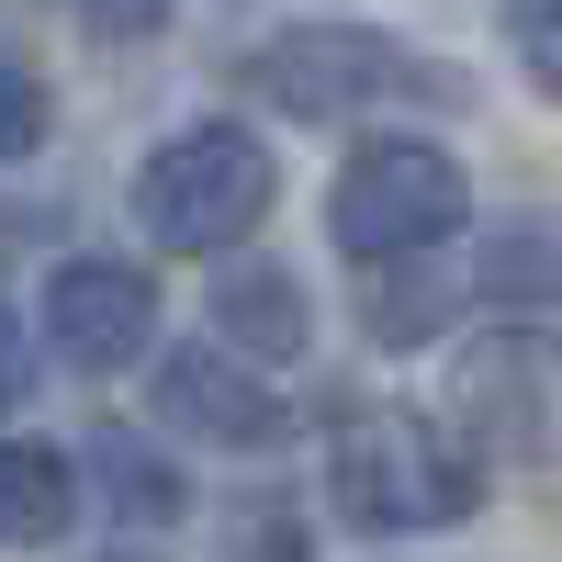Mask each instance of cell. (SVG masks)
<instances>
[{
	"instance_id": "11",
	"label": "cell",
	"mask_w": 562,
	"mask_h": 562,
	"mask_svg": "<svg viewBox=\"0 0 562 562\" xmlns=\"http://www.w3.org/2000/svg\"><path fill=\"white\" fill-rule=\"evenodd\" d=\"M45 124H57L45 79L12 57V45H0V169H12V158H34V147H45Z\"/></svg>"
},
{
	"instance_id": "4",
	"label": "cell",
	"mask_w": 562,
	"mask_h": 562,
	"mask_svg": "<svg viewBox=\"0 0 562 562\" xmlns=\"http://www.w3.org/2000/svg\"><path fill=\"white\" fill-rule=\"evenodd\" d=\"M461 214H473V180L439 135H360L338 192H326V237L360 270H383V259H428L439 237H461Z\"/></svg>"
},
{
	"instance_id": "9",
	"label": "cell",
	"mask_w": 562,
	"mask_h": 562,
	"mask_svg": "<svg viewBox=\"0 0 562 562\" xmlns=\"http://www.w3.org/2000/svg\"><path fill=\"white\" fill-rule=\"evenodd\" d=\"M461 315V281H439L428 259H383V281L360 293V326L383 349H416V338H439V326Z\"/></svg>"
},
{
	"instance_id": "16",
	"label": "cell",
	"mask_w": 562,
	"mask_h": 562,
	"mask_svg": "<svg viewBox=\"0 0 562 562\" xmlns=\"http://www.w3.org/2000/svg\"><path fill=\"white\" fill-rule=\"evenodd\" d=\"M102 562H158V551H102Z\"/></svg>"
},
{
	"instance_id": "5",
	"label": "cell",
	"mask_w": 562,
	"mask_h": 562,
	"mask_svg": "<svg viewBox=\"0 0 562 562\" xmlns=\"http://www.w3.org/2000/svg\"><path fill=\"white\" fill-rule=\"evenodd\" d=\"M34 315H45V349L68 371H135L158 338V281L135 259H57Z\"/></svg>"
},
{
	"instance_id": "1",
	"label": "cell",
	"mask_w": 562,
	"mask_h": 562,
	"mask_svg": "<svg viewBox=\"0 0 562 562\" xmlns=\"http://www.w3.org/2000/svg\"><path fill=\"white\" fill-rule=\"evenodd\" d=\"M326 495L360 540H428L484 506V461L416 405H338L326 428Z\"/></svg>"
},
{
	"instance_id": "8",
	"label": "cell",
	"mask_w": 562,
	"mask_h": 562,
	"mask_svg": "<svg viewBox=\"0 0 562 562\" xmlns=\"http://www.w3.org/2000/svg\"><path fill=\"white\" fill-rule=\"evenodd\" d=\"M79 518V461L45 439H0V551H45Z\"/></svg>"
},
{
	"instance_id": "3",
	"label": "cell",
	"mask_w": 562,
	"mask_h": 562,
	"mask_svg": "<svg viewBox=\"0 0 562 562\" xmlns=\"http://www.w3.org/2000/svg\"><path fill=\"white\" fill-rule=\"evenodd\" d=\"M237 90L270 102L281 124H349V113H371V102H416V90H428V102H461L450 68H428L416 45L371 34V23H293V34L248 45V57H237Z\"/></svg>"
},
{
	"instance_id": "7",
	"label": "cell",
	"mask_w": 562,
	"mask_h": 562,
	"mask_svg": "<svg viewBox=\"0 0 562 562\" xmlns=\"http://www.w3.org/2000/svg\"><path fill=\"white\" fill-rule=\"evenodd\" d=\"M214 338L237 349V360H304V338H315V315H304V281L281 270V259H225V281H214Z\"/></svg>"
},
{
	"instance_id": "12",
	"label": "cell",
	"mask_w": 562,
	"mask_h": 562,
	"mask_svg": "<svg viewBox=\"0 0 562 562\" xmlns=\"http://www.w3.org/2000/svg\"><path fill=\"white\" fill-rule=\"evenodd\" d=\"M506 45H518L540 102H562V0H506Z\"/></svg>"
},
{
	"instance_id": "2",
	"label": "cell",
	"mask_w": 562,
	"mask_h": 562,
	"mask_svg": "<svg viewBox=\"0 0 562 562\" xmlns=\"http://www.w3.org/2000/svg\"><path fill=\"white\" fill-rule=\"evenodd\" d=\"M270 192H281V169L248 124H180L169 147L135 158V225H147V248L169 259H225V248H248L259 225H270Z\"/></svg>"
},
{
	"instance_id": "6",
	"label": "cell",
	"mask_w": 562,
	"mask_h": 562,
	"mask_svg": "<svg viewBox=\"0 0 562 562\" xmlns=\"http://www.w3.org/2000/svg\"><path fill=\"white\" fill-rule=\"evenodd\" d=\"M158 416H169L180 439H214V450H270V439H293V405H281L225 338H192V349L158 360Z\"/></svg>"
},
{
	"instance_id": "14",
	"label": "cell",
	"mask_w": 562,
	"mask_h": 562,
	"mask_svg": "<svg viewBox=\"0 0 562 562\" xmlns=\"http://www.w3.org/2000/svg\"><path fill=\"white\" fill-rule=\"evenodd\" d=\"M23 394H34V338H23V315L0 304V416H12Z\"/></svg>"
},
{
	"instance_id": "13",
	"label": "cell",
	"mask_w": 562,
	"mask_h": 562,
	"mask_svg": "<svg viewBox=\"0 0 562 562\" xmlns=\"http://www.w3.org/2000/svg\"><path fill=\"white\" fill-rule=\"evenodd\" d=\"M57 12H79L102 45H124V34H158V23H169V0H57Z\"/></svg>"
},
{
	"instance_id": "10",
	"label": "cell",
	"mask_w": 562,
	"mask_h": 562,
	"mask_svg": "<svg viewBox=\"0 0 562 562\" xmlns=\"http://www.w3.org/2000/svg\"><path fill=\"white\" fill-rule=\"evenodd\" d=\"M90 484L113 495V518H147V529H169L180 506H192V495H180V473H169L135 428H102V439H90Z\"/></svg>"
},
{
	"instance_id": "15",
	"label": "cell",
	"mask_w": 562,
	"mask_h": 562,
	"mask_svg": "<svg viewBox=\"0 0 562 562\" xmlns=\"http://www.w3.org/2000/svg\"><path fill=\"white\" fill-rule=\"evenodd\" d=\"M237 540H248V562H304V551H293V506H248Z\"/></svg>"
}]
</instances>
